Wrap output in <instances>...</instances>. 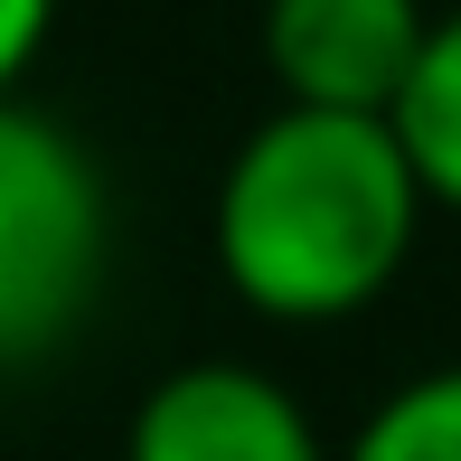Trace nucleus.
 I'll use <instances>...</instances> for the list:
<instances>
[{"mask_svg": "<svg viewBox=\"0 0 461 461\" xmlns=\"http://www.w3.org/2000/svg\"><path fill=\"white\" fill-rule=\"evenodd\" d=\"M113 198L57 113L0 95V367H29L104 292Z\"/></svg>", "mask_w": 461, "mask_h": 461, "instance_id": "obj_2", "label": "nucleus"}, {"mask_svg": "<svg viewBox=\"0 0 461 461\" xmlns=\"http://www.w3.org/2000/svg\"><path fill=\"white\" fill-rule=\"evenodd\" d=\"M395 141H405L414 179H424L433 207H461V10L433 19L424 57H414L405 95H395Z\"/></svg>", "mask_w": 461, "mask_h": 461, "instance_id": "obj_5", "label": "nucleus"}, {"mask_svg": "<svg viewBox=\"0 0 461 461\" xmlns=\"http://www.w3.org/2000/svg\"><path fill=\"white\" fill-rule=\"evenodd\" d=\"M424 179L386 113L283 104L217 179V274L264 321H348L405 274L424 236Z\"/></svg>", "mask_w": 461, "mask_h": 461, "instance_id": "obj_1", "label": "nucleus"}, {"mask_svg": "<svg viewBox=\"0 0 461 461\" xmlns=\"http://www.w3.org/2000/svg\"><path fill=\"white\" fill-rule=\"evenodd\" d=\"M339 461H461V367H424L348 433Z\"/></svg>", "mask_w": 461, "mask_h": 461, "instance_id": "obj_6", "label": "nucleus"}, {"mask_svg": "<svg viewBox=\"0 0 461 461\" xmlns=\"http://www.w3.org/2000/svg\"><path fill=\"white\" fill-rule=\"evenodd\" d=\"M122 461H330V443L283 376L198 358V367H170L132 405Z\"/></svg>", "mask_w": 461, "mask_h": 461, "instance_id": "obj_4", "label": "nucleus"}, {"mask_svg": "<svg viewBox=\"0 0 461 461\" xmlns=\"http://www.w3.org/2000/svg\"><path fill=\"white\" fill-rule=\"evenodd\" d=\"M48 29H57V0H0V95H19V76L38 67Z\"/></svg>", "mask_w": 461, "mask_h": 461, "instance_id": "obj_7", "label": "nucleus"}, {"mask_svg": "<svg viewBox=\"0 0 461 461\" xmlns=\"http://www.w3.org/2000/svg\"><path fill=\"white\" fill-rule=\"evenodd\" d=\"M424 38V0H264V67L311 113H395Z\"/></svg>", "mask_w": 461, "mask_h": 461, "instance_id": "obj_3", "label": "nucleus"}]
</instances>
